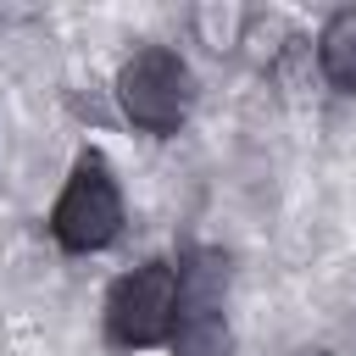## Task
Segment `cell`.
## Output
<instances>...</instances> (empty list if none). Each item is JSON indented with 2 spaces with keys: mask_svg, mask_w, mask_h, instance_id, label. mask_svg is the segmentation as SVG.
Instances as JSON below:
<instances>
[{
  "mask_svg": "<svg viewBox=\"0 0 356 356\" xmlns=\"http://www.w3.org/2000/svg\"><path fill=\"white\" fill-rule=\"evenodd\" d=\"M172 323H178V261L145 256L106 284V300H100L106 350H117V356L161 350V345H172Z\"/></svg>",
  "mask_w": 356,
  "mask_h": 356,
  "instance_id": "obj_1",
  "label": "cell"
},
{
  "mask_svg": "<svg viewBox=\"0 0 356 356\" xmlns=\"http://www.w3.org/2000/svg\"><path fill=\"white\" fill-rule=\"evenodd\" d=\"M122 222H128V206H122V184H117L111 161L100 150H78L44 211L50 239L67 256H100L122 239Z\"/></svg>",
  "mask_w": 356,
  "mask_h": 356,
  "instance_id": "obj_2",
  "label": "cell"
},
{
  "mask_svg": "<svg viewBox=\"0 0 356 356\" xmlns=\"http://www.w3.org/2000/svg\"><path fill=\"white\" fill-rule=\"evenodd\" d=\"M111 95H117V111L128 128H139L150 139H172V134H184V122L195 111V72L172 44H139L122 56Z\"/></svg>",
  "mask_w": 356,
  "mask_h": 356,
  "instance_id": "obj_3",
  "label": "cell"
},
{
  "mask_svg": "<svg viewBox=\"0 0 356 356\" xmlns=\"http://www.w3.org/2000/svg\"><path fill=\"white\" fill-rule=\"evenodd\" d=\"M234 267L228 250L195 245L178 256V323H172V356H228L234 350Z\"/></svg>",
  "mask_w": 356,
  "mask_h": 356,
  "instance_id": "obj_4",
  "label": "cell"
},
{
  "mask_svg": "<svg viewBox=\"0 0 356 356\" xmlns=\"http://www.w3.org/2000/svg\"><path fill=\"white\" fill-rule=\"evenodd\" d=\"M317 72L334 95H356V6H339L317 28Z\"/></svg>",
  "mask_w": 356,
  "mask_h": 356,
  "instance_id": "obj_5",
  "label": "cell"
},
{
  "mask_svg": "<svg viewBox=\"0 0 356 356\" xmlns=\"http://www.w3.org/2000/svg\"><path fill=\"white\" fill-rule=\"evenodd\" d=\"M245 22H250L245 6H195L189 11V28H195V39L206 50H234L245 39Z\"/></svg>",
  "mask_w": 356,
  "mask_h": 356,
  "instance_id": "obj_6",
  "label": "cell"
}]
</instances>
